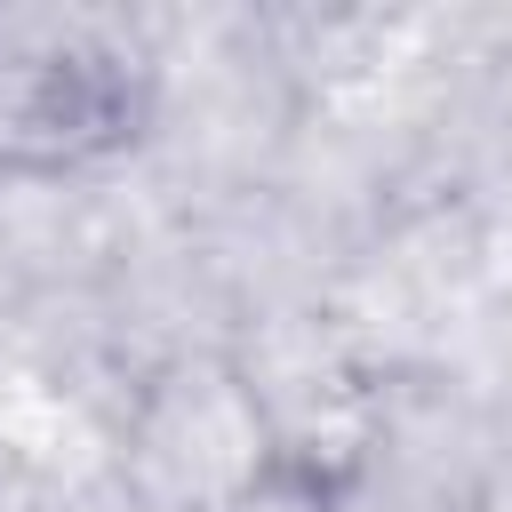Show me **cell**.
<instances>
[{
    "label": "cell",
    "mask_w": 512,
    "mask_h": 512,
    "mask_svg": "<svg viewBox=\"0 0 512 512\" xmlns=\"http://www.w3.org/2000/svg\"><path fill=\"white\" fill-rule=\"evenodd\" d=\"M160 64L136 16L88 0H0V176L72 184L152 136Z\"/></svg>",
    "instance_id": "cell-1"
}]
</instances>
